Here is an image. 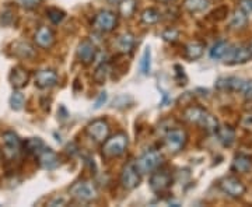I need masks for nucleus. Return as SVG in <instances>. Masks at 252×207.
Wrapping results in <instances>:
<instances>
[{"label": "nucleus", "mask_w": 252, "mask_h": 207, "mask_svg": "<svg viewBox=\"0 0 252 207\" xmlns=\"http://www.w3.org/2000/svg\"><path fill=\"white\" fill-rule=\"evenodd\" d=\"M17 3L21 6V7H24V9L31 10V9H35L36 6L41 3V0H17Z\"/></svg>", "instance_id": "nucleus-37"}, {"label": "nucleus", "mask_w": 252, "mask_h": 207, "mask_svg": "<svg viewBox=\"0 0 252 207\" xmlns=\"http://www.w3.org/2000/svg\"><path fill=\"white\" fill-rule=\"evenodd\" d=\"M241 94L245 99L248 101H252V80H245L244 81L243 90H241Z\"/></svg>", "instance_id": "nucleus-35"}, {"label": "nucleus", "mask_w": 252, "mask_h": 207, "mask_svg": "<svg viewBox=\"0 0 252 207\" xmlns=\"http://www.w3.org/2000/svg\"><path fill=\"white\" fill-rule=\"evenodd\" d=\"M11 52L14 56H17L20 59H32L35 58V49L34 46L30 45L28 42H24V41H17L11 45Z\"/></svg>", "instance_id": "nucleus-19"}, {"label": "nucleus", "mask_w": 252, "mask_h": 207, "mask_svg": "<svg viewBox=\"0 0 252 207\" xmlns=\"http://www.w3.org/2000/svg\"><path fill=\"white\" fill-rule=\"evenodd\" d=\"M252 59V52L248 44L230 46L228 52L224 56V62L227 64H243Z\"/></svg>", "instance_id": "nucleus-7"}, {"label": "nucleus", "mask_w": 252, "mask_h": 207, "mask_svg": "<svg viewBox=\"0 0 252 207\" xmlns=\"http://www.w3.org/2000/svg\"><path fill=\"white\" fill-rule=\"evenodd\" d=\"M140 18H142V21H143L144 24L153 26V24H157L161 20V13L157 9H154V7H150V9L144 10Z\"/></svg>", "instance_id": "nucleus-29"}, {"label": "nucleus", "mask_w": 252, "mask_h": 207, "mask_svg": "<svg viewBox=\"0 0 252 207\" xmlns=\"http://www.w3.org/2000/svg\"><path fill=\"white\" fill-rule=\"evenodd\" d=\"M9 81L14 90H21L30 81V73L23 66H14L9 74Z\"/></svg>", "instance_id": "nucleus-15"}, {"label": "nucleus", "mask_w": 252, "mask_h": 207, "mask_svg": "<svg viewBox=\"0 0 252 207\" xmlns=\"http://www.w3.org/2000/svg\"><path fill=\"white\" fill-rule=\"evenodd\" d=\"M135 46V36L132 35L130 32H125L118 38V48L122 54H129L132 52Z\"/></svg>", "instance_id": "nucleus-25"}, {"label": "nucleus", "mask_w": 252, "mask_h": 207, "mask_svg": "<svg viewBox=\"0 0 252 207\" xmlns=\"http://www.w3.org/2000/svg\"><path fill=\"white\" fill-rule=\"evenodd\" d=\"M187 142H188V136H187V132L182 129H171L164 139L165 147L168 148L170 153L174 154L181 151L185 147Z\"/></svg>", "instance_id": "nucleus-8"}, {"label": "nucleus", "mask_w": 252, "mask_h": 207, "mask_svg": "<svg viewBox=\"0 0 252 207\" xmlns=\"http://www.w3.org/2000/svg\"><path fill=\"white\" fill-rule=\"evenodd\" d=\"M45 147V143L42 142V139L39 137H31V139H27L24 143H23V148L27 151L28 154H32V155H38L41 153V150Z\"/></svg>", "instance_id": "nucleus-23"}, {"label": "nucleus", "mask_w": 252, "mask_h": 207, "mask_svg": "<svg viewBox=\"0 0 252 207\" xmlns=\"http://www.w3.org/2000/svg\"><path fill=\"white\" fill-rule=\"evenodd\" d=\"M36 158H38V164L41 165V168L48 170V171L55 170L59 165V157H58V154L55 153L52 148L46 147V146L41 150V153L36 155Z\"/></svg>", "instance_id": "nucleus-16"}, {"label": "nucleus", "mask_w": 252, "mask_h": 207, "mask_svg": "<svg viewBox=\"0 0 252 207\" xmlns=\"http://www.w3.org/2000/svg\"><path fill=\"white\" fill-rule=\"evenodd\" d=\"M248 46H250V49H251V52H252V41H250V42H248Z\"/></svg>", "instance_id": "nucleus-42"}, {"label": "nucleus", "mask_w": 252, "mask_h": 207, "mask_svg": "<svg viewBox=\"0 0 252 207\" xmlns=\"http://www.w3.org/2000/svg\"><path fill=\"white\" fill-rule=\"evenodd\" d=\"M9 102L11 109H14V111H21L23 107H24V104H26V97H24V94H23L21 91L14 90L13 91V94L10 95Z\"/></svg>", "instance_id": "nucleus-32"}, {"label": "nucleus", "mask_w": 252, "mask_h": 207, "mask_svg": "<svg viewBox=\"0 0 252 207\" xmlns=\"http://www.w3.org/2000/svg\"><path fill=\"white\" fill-rule=\"evenodd\" d=\"M219 188L224 192L225 195H228L230 198H241L245 195L247 188L241 180L235 177H224L223 179L219 182Z\"/></svg>", "instance_id": "nucleus-9"}, {"label": "nucleus", "mask_w": 252, "mask_h": 207, "mask_svg": "<svg viewBox=\"0 0 252 207\" xmlns=\"http://www.w3.org/2000/svg\"><path fill=\"white\" fill-rule=\"evenodd\" d=\"M35 44L39 48H44V49H48L55 44V35L52 32V30L48 27H41L38 28V31L35 32Z\"/></svg>", "instance_id": "nucleus-18"}, {"label": "nucleus", "mask_w": 252, "mask_h": 207, "mask_svg": "<svg viewBox=\"0 0 252 207\" xmlns=\"http://www.w3.org/2000/svg\"><path fill=\"white\" fill-rule=\"evenodd\" d=\"M137 0H121L119 1V14L122 17H132L136 11Z\"/></svg>", "instance_id": "nucleus-30"}, {"label": "nucleus", "mask_w": 252, "mask_h": 207, "mask_svg": "<svg viewBox=\"0 0 252 207\" xmlns=\"http://www.w3.org/2000/svg\"><path fill=\"white\" fill-rule=\"evenodd\" d=\"M178 38H180V32L174 28H168L162 32V39L167 42H175Z\"/></svg>", "instance_id": "nucleus-34"}, {"label": "nucleus", "mask_w": 252, "mask_h": 207, "mask_svg": "<svg viewBox=\"0 0 252 207\" xmlns=\"http://www.w3.org/2000/svg\"><path fill=\"white\" fill-rule=\"evenodd\" d=\"M161 154L156 150H150V151H146L142 157H139L135 164L139 172L143 175V174H149V172H153L154 170H157L161 165Z\"/></svg>", "instance_id": "nucleus-4"}, {"label": "nucleus", "mask_w": 252, "mask_h": 207, "mask_svg": "<svg viewBox=\"0 0 252 207\" xmlns=\"http://www.w3.org/2000/svg\"><path fill=\"white\" fill-rule=\"evenodd\" d=\"M107 98H108L107 92H101L98 99H97V101H95V104H94V108L95 109L101 108V107H102V104H105V102H107Z\"/></svg>", "instance_id": "nucleus-40"}, {"label": "nucleus", "mask_w": 252, "mask_h": 207, "mask_svg": "<svg viewBox=\"0 0 252 207\" xmlns=\"http://www.w3.org/2000/svg\"><path fill=\"white\" fill-rule=\"evenodd\" d=\"M35 87L41 89V90H46V89H52L58 84V74L55 70L51 69H42L35 73Z\"/></svg>", "instance_id": "nucleus-13"}, {"label": "nucleus", "mask_w": 252, "mask_h": 207, "mask_svg": "<svg viewBox=\"0 0 252 207\" xmlns=\"http://www.w3.org/2000/svg\"><path fill=\"white\" fill-rule=\"evenodd\" d=\"M209 0H184V9L189 13H200L209 7Z\"/></svg>", "instance_id": "nucleus-26"}, {"label": "nucleus", "mask_w": 252, "mask_h": 207, "mask_svg": "<svg viewBox=\"0 0 252 207\" xmlns=\"http://www.w3.org/2000/svg\"><path fill=\"white\" fill-rule=\"evenodd\" d=\"M231 170L238 174H247L252 170V158L250 155H245V154H238L235 155L234 160H233V165H231Z\"/></svg>", "instance_id": "nucleus-20"}, {"label": "nucleus", "mask_w": 252, "mask_h": 207, "mask_svg": "<svg viewBox=\"0 0 252 207\" xmlns=\"http://www.w3.org/2000/svg\"><path fill=\"white\" fill-rule=\"evenodd\" d=\"M140 73L143 76H149L152 72V49L150 46H146L140 58V64H139Z\"/></svg>", "instance_id": "nucleus-28"}, {"label": "nucleus", "mask_w": 252, "mask_h": 207, "mask_svg": "<svg viewBox=\"0 0 252 207\" xmlns=\"http://www.w3.org/2000/svg\"><path fill=\"white\" fill-rule=\"evenodd\" d=\"M1 144L6 158H16L23 150V142L14 132H4L1 135Z\"/></svg>", "instance_id": "nucleus-6"}, {"label": "nucleus", "mask_w": 252, "mask_h": 207, "mask_svg": "<svg viewBox=\"0 0 252 207\" xmlns=\"http://www.w3.org/2000/svg\"><path fill=\"white\" fill-rule=\"evenodd\" d=\"M150 188L156 193L165 192L172 185V177L167 170H154L150 177Z\"/></svg>", "instance_id": "nucleus-11"}, {"label": "nucleus", "mask_w": 252, "mask_h": 207, "mask_svg": "<svg viewBox=\"0 0 252 207\" xmlns=\"http://www.w3.org/2000/svg\"><path fill=\"white\" fill-rule=\"evenodd\" d=\"M87 133L95 143H104L109 137V125L105 119H95L87 126Z\"/></svg>", "instance_id": "nucleus-12"}, {"label": "nucleus", "mask_w": 252, "mask_h": 207, "mask_svg": "<svg viewBox=\"0 0 252 207\" xmlns=\"http://www.w3.org/2000/svg\"><path fill=\"white\" fill-rule=\"evenodd\" d=\"M14 13L11 11V10H4L3 13H1V17H0V23H1V26H10L11 23H13V20H14Z\"/></svg>", "instance_id": "nucleus-36"}, {"label": "nucleus", "mask_w": 252, "mask_h": 207, "mask_svg": "<svg viewBox=\"0 0 252 207\" xmlns=\"http://www.w3.org/2000/svg\"><path fill=\"white\" fill-rule=\"evenodd\" d=\"M248 24V14L241 9H237L231 16L230 27L233 30H244Z\"/></svg>", "instance_id": "nucleus-24"}, {"label": "nucleus", "mask_w": 252, "mask_h": 207, "mask_svg": "<svg viewBox=\"0 0 252 207\" xmlns=\"http://www.w3.org/2000/svg\"><path fill=\"white\" fill-rule=\"evenodd\" d=\"M46 16L51 20L52 24H61L64 20V17H66V13L63 10L58 9V7H52V9H49L46 11Z\"/></svg>", "instance_id": "nucleus-33"}, {"label": "nucleus", "mask_w": 252, "mask_h": 207, "mask_svg": "<svg viewBox=\"0 0 252 207\" xmlns=\"http://www.w3.org/2000/svg\"><path fill=\"white\" fill-rule=\"evenodd\" d=\"M227 13H228V9L225 7V6H221V7H219L216 9L213 13H212V16L213 18H216V20H223V18L227 16Z\"/></svg>", "instance_id": "nucleus-38"}, {"label": "nucleus", "mask_w": 252, "mask_h": 207, "mask_svg": "<svg viewBox=\"0 0 252 207\" xmlns=\"http://www.w3.org/2000/svg\"><path fill=\"white\" fill-rule=\"evenodd\" d=\"M95 55H97V48L89 39L81 41L77 46V58L80 59L81 63L90 64L95 59Z\"/></svg>", "instance_id": "nucleus-17"}, {"label": "nucleus", "mask_w": 252, "mask_h": 207, "mask_svg": "<svg viewBox=\"0 0 252 207\" xmlns=\"http://www.w3.org/2000/svg\"><path fill=\"white\" fill-rule=\"evenodd\" d=\"M184 119L188 120L190 123L199 125L200 127L206 129L207 132H216L219 127L217 119L212 114H209L206 109L200 108V107H188L184 111Z\"/></svg>", "instance_id": "nucleus-1"}, {"label": "nucleus", "mask_w": 252, "mask_h": 207, "mask_svg": "<svg viewBox=\"0 0 252 207\" xmlns=\"http://www.w3.org/2000/svg\"><path fill=\"white\" fill-rule=\"evenodd\" d=\"M203 52H205V44L198 42V41L189 42L188 45H185V49H184V55L188 60H198L202 58Z\"/></svg>", "instance_id": "nucleus-22"}, {"label": "nucleus", "mask_w": 252, "mask_h": 207, "mask_svg": "<svg viewBox=\"0 0 252 207\" xmlns=\"http://www.w3.org/2000/svg\"><path fill=\"white\" fill-rule=\"evenodd\" d=\"M118 24V16L114 11L109 10H102L95 16L94 21H93V27L95 28L99 32H109L114 28L117 27Z\"/></svg>", "instance_id": "nucleus-10"}, {"label": "nucleus", "mask_w": 252, "mask_h": 207, "mask_svg": "<svg viewBox=\"0 0 252 207\" xmlns=\"http://www.w3.org/2000/svg\"><path fill=\"white\" fill-rule=\"evenodd\" d=\"M240 9L247 14H252V0H240Z\"/></svg>", "instance_id": "nucleus-39"}, {"label": "nucleus", "mask_w": 252, "mask_h": 207, "mask_svg": "<svg viewBox=\"0 0 252 207\" xmlns=\"http://www.w3.org/2000/svg\"><path fill=\"white\" fill-rule=\"evenodd\" d=\"M228 49H230V44L228 42L219 41V42H216L215 45L212 46V49H210V58L215 59V60H221V59H224V56L228 52Z\"/></svg>", "instance_id": "nucleus-27"}, {"label": "nucleus", "mask_w": 252, "mask_h": 207, "mask_svg": "<svg viewBox=\"0 0 252 207\" xmlns=\"http://www.w3.org/2000/svg\"><path fill=\"white\" fill-rule=\"evenodd\" d=\"M70 195L72 198H74L79 202H84V203H89L93 202L98 198V193L95 186L90 183V182H76L73 183V186L70 188Z\"/></svg>", "instance_id": "nucleus-5"}, {"label": "nucleus", "mask_w": 252, "mask_h": 207, "mask_svg": "<svg viewBox=\"0 0 252 207\" xmlns=\"http://www.w3.org/2000/svg\"><path fill=\"white\" fill-rule=\"evenodd\" d=\"M66 203V199L64 198H55L54 200H51L49 203H48V206H63Z\"/></svg>", "instance_id": "nucleus-41"}, {"label": "nucleus", "mask_w": 252, "mask_h": 207, "mask_svg": "<svg viewBox=\"0 0 252 207\" xmlns=\"http://www.w3.org/2000/svg\"><path fill=\"white\" fill-rule=\"evenodd\" d=\"M243 79L240 77H220L217 79V81L215 83V87H216L219 91H224V92H241L244 86Z\"/></svg>", "instance_id": "nucleus-14"}, {"label": "nucleus", "mask_w": 252, "mask_h": 207, "mask_svg": "<svg viewBox=\"0 0 252 207\" xmlns=\"http://www.w3.org/2000/svg\"><path fill=\"white\" fill-rule=\"evenodd\" d=\"M140 175L142 174L139 172L135 162H127L125 167L122 168L121 178H119L122 188L126 190L136 189L140 185V182H142V177Z\"/></svg>", "instance_id": "nucleus-3"}, {"label": "nucleus", "mask_w": 252, "mask_h": 207, "mask_svg": "<svg viewBox=\"0 0 252 207\" xmlns=\"http://www.w3.org/2000/svg\"><path fill=\"white\" fill-rule=\"evenodd\" d=\"M157 1H172V0H157Z\"/></svg>", "instance_id": "nucleus-43"}, {"label": "nucleus", "mask_w": 252, "mask_h": 207, "mask_svg": "<svg viewBox=\"0 0 252 207\" xmlns=\"http://www.w3.org/2000/svg\"><path fill=\"white\" fill-rule=\"evenodd\" d=\"M127 144H129V142H127V136L125 133H118L115 136H111L102 143V155L105 158L121 157L122 154H125Z\"/></svg>", "instance_id": "nucleus-2"}, {"label": "nucleus", "mask_w": 252, "mask_h": 207, "mask_svg": "<svg viewBox=\"0 0 252 207\" xmlns=\"http://www.w3.org/2000/svg\"><path fill=\"white\" fill-rule=\"evenodd\" d=\"M109 74V64L107 62H102L97 66L95 72L93 74V79L97 84H104L107 81V77Z\"/></svg>", "instance_id": "nucleus-31"}, {"label": "nucleus", "mask_w": 252, "mask_h": 207, "mask_svg": "<svg viewBox=\"0 0 252 207\" xmlns=\"http://www.w3.org/2000/svg\"><path fill=\"white\" fill-rule=\"evenodd\" d=\"M217 140L224 147H231L235 142V130L231 126H219L215 132Z\"/></svg>", "instance_id": "nucleus-21"}]
</instances>
